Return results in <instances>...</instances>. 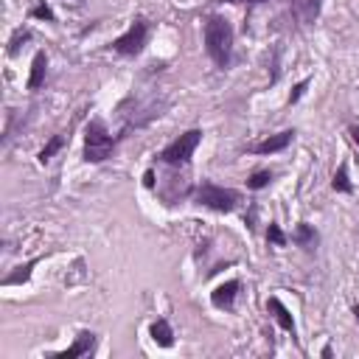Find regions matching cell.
Instances as JSON below:
<instances>
[{"mask_svg": "<svg viewBox=\"0 0 359 359\" xmlns=\"http://www.w3.org/2000/svg\"><path fill=\"white\" fill-rule=\"evenodd\" d=\"M353 314H356V320H359V306H353Z\"/></svg>", "mask_w": 359, "mask_h": 359, "instance_id": "27", "label": "cell"}, {"mask_svg": "<svg viewBox=\"0 0 359 359\" xmlns=\"http://www.w3.org/2000/svg\"><path fill=\"white\" fill-rule=\"evenodd\" d=\"M28 39H31V28H22V25H20V28L11 34V39H8V50H6V53H8V56H17L20 48H22Z\"/></svg>", "mask_w": 359, "mask_h": 359, "instance_id": "18", "label": "cell"}, {"mask_svg": "<svg viewBox=\"0 0 359 359\" xmlns=\"http://www.w3.org/2000/svg\"><path fill=\"white\" fill-rule=\"evenodd\" d=\"M272 177H275V174H272L269 168H258V171H252V174L247 177V188H250V191H261V188H266V185L272 182Z\"/></svg>", "mask_w": 359, "mask_h": 359, "instance_id": "17", "label": "cell"}, {"mask_svg": "<svg viewBox=\"0 0 359 359\" xmlns=\"http://www.w3.org/2000/svg\"><path fill=\"white\" fill-rule=\"evenodd\" d=\"M320 356H325V359H328V356H334V348H331V345H325V348L320 351Z\"/></svg>", "mask_w": 359, "mask_h": 359, "instance_id": "26", "label": "cell"}, {"mask_svg": "<svg viewBox=\"0 0 359 359\" xmlns=\"http://www.w3.org/2000/svg\"><path fill=\"white\" fill-rule=\"evenodd\" d=\"M292 140H294V129H283V132H278V135H266L264 140L247 146V151H250V154H278V151H283Z\"/></svg>", "mask_w": 359, "mask_h": 359, "instance_id": "8", "label": "cell"}, {"mask_svg": "<svg viewBox=\"0 0 359 359\" xmlns=\"http://www.w3.org/2000/svg\"><path fill=\"white\" fill-rule=\"evenodd\" d=\"M95 345H98L95 331L81 328V331L73 337V345H70V348H65V351H53L50 356H53V359H76V356H90V353L95 351Z\"/></svg>", "mask_w": 359, "mask_h": 359, "instance_id": "7", "label": "cell"}, {"mask_svg": "<svg viewBox=\"0 0 359 359\" xmlns=\"http://www.w3.org/2000/svg\"><path fill=\"white\" fill-rule=\"evenodd\" d=\"M219 3H247V6H261V3H269V0H219Z\"/></svg>", "mask_w": 359, "mask_h": 359, "instance_id": "25", "label": "cell"}, {"mask_svg": "<svg viewBox=\"0 0 359 359\" xmlns=\"http://www.w3.org/2000/svg\"><path fill=\"white\" fill-rule=\"evenodd\" d=\"M199 143H202V129H188V132H182L180 137H174L165 149H160V151H157V160L165 163V165H174V168L188 165Z\"/></svg>", "mask_w": 359, "mask_h": 359, "instance_id": "4", "label": "cell"}, {"mask_svg": "<svg viewBox=\"0 0 359 359\" xmlns=\"http://www.w3.org/2000/svg\"><path fill=\"white\" fill-rule=\"evenodd\" d=\"M233 39H236V31L227 17L210 14L205 20V50L219 70H227L233 62Z\"/></svg>", "mask_w": 359, "mask_h": 359, "instance_id": "1", "label": "cell"}, {"mask_svg": "<svg viewBox=\"0 0 359 359\" xmlns=\"http://www.w3.org/2000/svg\"><path fill=\"white\" fill-rule=\"evenodd\" d=\"M191 199L208 210H216V213H233L241 202V194L233 191V188H224V185H216L210 180H202L194 191H191Z\"/></svg>", "mask_w": 359, "mask_h": 359, "instance_id": "2", "label": "cell"}, {"mask_svg": "<svg viewBox=\"0 0 359 359\" xmlns=\"http://www.w3.org/2000/svg\"><path fill=\"white\" fill-rule=\"evenodd\" d=\"M165 107H168L165 98L157 101V98H135V95H129V98L121 104V115H123V121H126V129H132V126H146L149 121L160 118Z\"/></svg>", "mask_w": 359, "mask_h": 359, "instance_id": "5", "label": "cell"}, {"mask_svg": "<svg viewBox=\"0 0 359 359\" xmlns=\"http://www.w3.org/2000/svg\"><path fill=\"white\" fill-rule=\"evenodd\" d=\"M65 140H67L65 135H53V137H50V140H48V143H45L42 149H39V154H36V160H39V163L45 165V163H48V160H50V157H53V154H56V151H59V149L65 146Z\"/></svg>", "mask_w": 359, "mask_h": 359, "instance_id": "16", "label": "cell"}, {"mask_svg": "<svg viewBox=\"0 0 359 359\" xmlns=\"http://www.w3.org/2000/svg\"><path fill=\"white\" fill-rule=\"evenodd\" d=\"M306 87H309V79H303V81H297V84H294V93L289 95V104H294V101H300V95L306 93Z\"/></svg>", "mask_w": 359, "mask_h": 359, "instance_id": "22", "label": "cell"}, {"mask_svg": "<svg viewBox=\"0 0 359 359\" xmlns=\"http://www.w3.org/2000/svg\"><path fill=\"white\" fill-rule=\"evenodd\" d=\"M45 76H48V53H45V50H36V53H34V62H31V76H28L25 87H28L31 93L39 90V87L45 84Z\"/></svg>", "mask_w": 359, "mask_h": 359, "instance_id": "13", "label": "cell"}, {"mask_svg": "<svg viewBox=\"0 0 359 359\" xmlns=\"http://www.w3.org/2000/svg\"><path fill=\"white\" fill-rule=\"evenodd\" d=\"M331 188L337 194H353V185H351V177H348V163H339V168L331 177Z\"/></svg>", "mask_w": 359, "mask_h": 359, "instance_id": "15", "label": "cell"}, {"mask_svg": "<svg viewBox=\"0 0 359 359\" xmlns=\"http://www.w3.org/2000/svg\"><path fill=\"white\" fill-rule=\"evenodd\" d=\"M146 42H149V20L143 17V14H135L132 17V22H129V28L121 34V36H115L112 42H109V48L118 53V56H137L143 48H146Z\"/></svg>", "mask_w": 359, "mask_h": 359, "instance_id": "6", "label": "cell"}, {"mask_svg": "<svg viewBox=\"0 0 359 359\" xmlns=\"http://www.w3.org/2000/svg\"><path fill=\"white\" fill-rule=\"evenodd\" d=\"M28 17H31V20H45V22H56V14L50 11L48 0H36V3H34V8L28 11Z\"/></svg>", "mask_w": 359, "mask_h": 359, "instance_id": "20", "label": "cell"}, {"mask_svg": "<svg viewBox=\"0 0 359 359\" xmlns=\"http://www.w3.org/2000/svg\"><path fill=\"white\" fill-rule=\"evenodd\" d=\"M266 241H269V244H275V247H283L289 238H286V233L280 230V224H278V222H269V227H266Z\"/></svg>", "mask_w": 359, "mask_h": 359, "instance_id": "21", "label": "cell"}, {"mask_svg": "<svg viewBox=\"0 0 359 359\" xmlns=\"http://www.w3.org/2000/svg\"><path fill=\"white\" fill-rule=\"evenodd\" d=\"M266 311H269V314L275 317V323H278V325H280V328H283L286 334H292V337L297 334L294 317H292V311H289V309H286V306L280 303V297H269V300H266Z\"/></svg>", "mask_w": 359, "mask_h": 359, "instance_id": "11", "label": "cell"}, {"mask_svg": "<svg viewBox=\"0 0 359 359\" xmlns=\"http://www.w3.org/2000/svg\"><path fill=\"white\" fill-rule=\"evenodd\" d=\"M36 266V261H28L25 266H17V272H11V275H6L3 278V286H17V283H25L28 278H31V269Z\"/></svg>", "mask_w": 359, "mask_h": 359, "instance_id": "19", "label": "cell"}, {"mask_svg": "<svg viewBox=\"0 0 359 359\" xmlns=\"http://www.w3.org/2000/svg\"><path fill=\"white\" fill-rule=\"evenodd\" d=\"M143 185H146V188H154V168H149V171L143 174Z\"/></svg>", "mask_w": 359, "mask_h": 359, "instance_id": "23", "label": "cell"}, {"mask_svg": "<svg viewBox=\"0 0 359 359\" xmlns=\"http://www.w3.org/2000/svg\"><path fill=\"white\" fill-rule=\"evenodd\" d=\"M238 289H241V283H238L236 278L219 283V286L210 292V303H213V309H219V311H233L236 297H238Z\"/></svg>", "mask_w": 359, "mask_h": 359, "instance_id": "9", "label": "cell"}, {"mask_svg": "<svg viewBox=\"0 0 359 359\" xmlns=\"http://www.w3.org/2000/svg\"><path fill=\"white\" fill-rule=\"evenodd\" d=\"M292 241H294L297 247H303L306 252H314L317 244H320V233H317L309 222H297V227H294V233H292Z\"/></svg>", "mask_w": 359, "mask_h": 359, "instance_id": "14", "label": "cell"}, {"mask_svg": "<svg viewBox=\"0 0 359 359\" xmlns=\"http://www.w3.org/2000/svg\"><path fill=\"white\" fill-rule=\"evenodd\" d=\"M289 6H292V14L300 25H311L320 17L323 0H289Z\"/></svg>", "mask_w": 359, "mask_h": 359, "instance_id": "10", "label": "cell"}, {"mask_svg": "<svg viewBox=\"0 0 359 359\" xmlns=\"http://www.w3.org/2000/svg\"><path fill=\"white\" fill-rule=\"evenodd\" d=\"M348 135H351V140L359 146V126H356V123H351V126H348Z\"/></svg>", "mask_w": 359, "mask_h": 359, "instance_id": "24", "label": "cell"}, {"mask_svg": "<svg viewBox=\"0 0 359 359\" xmlns=\"http://www.w3.org/2000/svg\"><path fill=\"white\" fill-rule=\"evenodd\" d=\"M149 337L157 348H174V328L165 317H157L151 325H149Z\"/></svg>", "mask_w": 359, "mask_h": 359, "instance_id": "12", "label": "cell"}, {"mask_svg": "<svg viewBox=\"0 0 359 359\" xmlns=\"http://www.w3.org/2000/svg\"><path fill=\"white\" fill-rule=\"evenodd\" d=\"M118 140H121V135L112 137L109 129H107V123L101 118H93L87 123V129H84V151H81L84 163H104L115 151V143Z\"/></svg>", "mask_w": 359, "mask_h": 359, "instance_id": "3", "label": "cell"}]
</instances>
